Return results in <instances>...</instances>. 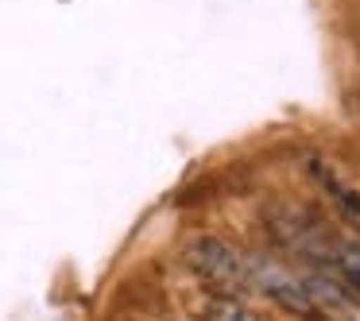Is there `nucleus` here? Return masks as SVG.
Segmentation results:
<instances>
[{"mask_svg":"<svg viewBox=\"0 0 360 321\" xmlns=\"http://www.w3.org/2000/svg\"><path fill=\"white\" fill-rule=\"evenodd\" d=\"M318 178H321V186H326V194L337 202V209H341L352 225H360V194H356V190L345 186L341 178H333V174H326L321 166H318Z\"/></svg>","mask_w":360,"mask_h":321,"instance_id":"423d86ee","label":"nucleus"},{"mask_svg":"<svg viewBox=\"0 0 360 321\" xmlns=\"http://www.w3.org/2000/svg\"><path fill=\"white\" fill-rule=\"evenodd\" d=\"M248 282H252V290L267 294L279 310H287L290 317L318 321V310H314L310 294H306V282L298 279V275H290L287 267L271 263V259H248Z\"/></svg>","mask_w":360,"mask_h":321,"instance_id":"f03ea898","label":"nucleus"},{"mask_svg":"<svg viewBox=\"0 0 360 321\" xmlns=\"http://www.w3.org/2000/svg\"><path fill=\"white\" fill-rule=\"evenodd\" d=\"M306 294H310L318 321H360V298L345 287L341 279H329V275H306Z\"/></svg>","mask_w":360,"mask_h":321,"instance_id":"7ed1b4c3","label":"nucleus"},{"mask_svg":"<svg viewBox=\"0 0 360 321\" xmlns=\"http://www.w3.org/2000/svg\"><path fill=\"white\" fill-rule=\"evenodd\" d=\"M186 263L213 294H229V298H244L252 290L248 282V259L225 244L221 236H194L186 244Z\"/></svg>","mask_w":360,"mask_h":321,"instance_id":"f257e3e1","label":"nucleus"},{"mask_svg":"<svg viewBox=\"0 0 360 321\" xmlns=\"http://www.w3.org/2000/svg\"><path fill=\"white\" fill-rule=\"evenodd\" d=\"M198 321H259L256 313L248 310V306L240 302V298H229V294H205L202 302L194 306Z\"/></svg>","mask_w":360,"mask_h":321,"instance_id":"20e7f679","label":"nucleus"},{"mask_svg":"<svg viewBox=\"0 0 360 321\" xmlns=\"http://www.w3.org/2000/svg\"><path fill=\"white\" fill-rule=\"evenodd\" d=\"M333 267L341 275V282L360 298V240H341L333 248Z\"/></svg>","mask_w":360,"mask_h":321,"instance_id":"39448f33","label":"nucleus"}]
</instances>
